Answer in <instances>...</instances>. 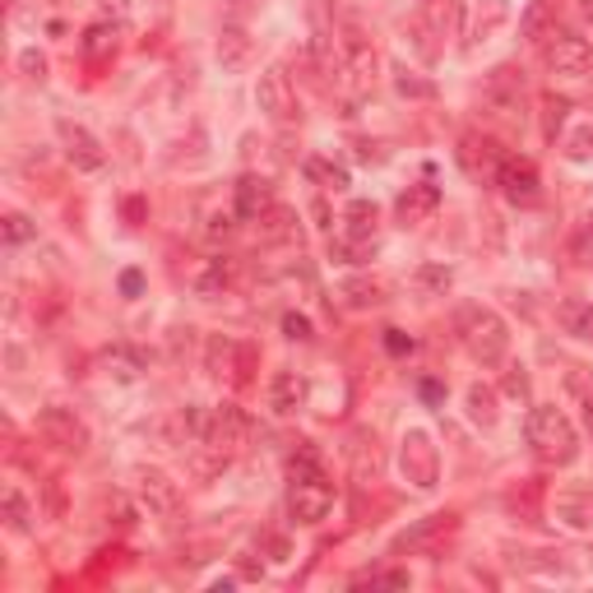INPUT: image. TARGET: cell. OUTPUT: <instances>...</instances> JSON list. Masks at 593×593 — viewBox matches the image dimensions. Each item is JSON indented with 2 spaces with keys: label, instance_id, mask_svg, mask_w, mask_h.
Wrapping results in <instances>:
<instances>
[{
  "label": "cell",
  "instance_id": "7",
  "mask_svg": "<svg viewBox=\"0 0 593 593\" xmlns=\"http://www.w3.org/2000/svg\"><path fill=\"white\" fill-rule=\"evenodd\" d=\"M200 441L209 450H219V454H236L251 441V418L236 404H213L209 418H205V437Z\"/></svg>",
  "mask_w": 593,
  "mask_h": 593
},
{
  "label": "cell",
  "instance_id": "24",
  "mask_svg": "<svg viewBox=\"0 0 593 593\" xmlns=\"http://www.w3.org/2000/svg\"><path fill=\"white\" fill-rule=\"evenodd\" d=\"M375 228H381V209L371 200H352L344 209V236H358V242H375Z\"/></svg>",
  "mask_w": 593,
  "mask_h": 593
},
{
  "label": "cell",
  "instance_id": "23",
  "mask_svg": "<svg viewBox=\"0 0 593 593\" xmlns=\"http://www.w3.org/2000/svg\"><path fill=\"white\" fill-rule=\"evenodd\" d=\"M302 172H306V182H311V186H321V190H348V186H352L348 167H344V163H334V158H306Z\"/></svg>",
  "mask_w": 593,
  "mask_h": 593
},
{
  "label": "cell",
  "instance_id": "34",
  "mask_svg": "<svg viewBox=\"0 0 593 593\" xmlns=\"http://www.w3.org/2000/svg\"><path fill=\"white\" fill-rule=\"evenodd\" d=\"M371 255H375V242H358V236H339L329 246V260H339V265H367Z\"/></svg>",
  "mask_w": 593,
  "mask_h": 593
},
{
  "label": "cell",
  "instance_id": "5",
  "mask_svg": "<svg viewBox=\"0 0 593 593\" xmlns=\"http://www.w3.org/2000/svg\"><path fill=\"white\" fill-rule=\"evenodd\" d=\"M255 107H260L274 126H292L296 116H302V103H296L292 79L279 66L260 70V79H255Z\"/></svg>",
  "mask_w": 593,
  "mask_h": 593
},
{
  "label": "cell",
  "instance_id": "38",
  "mask_svg": "<svg viewBox=\"0 0 593 593\" xmlns=\"http://www.w3.org/2000/svg\"><path fill=\"white\" fill-rule=\"evenodd\" d=\"M566 112H570L566 97H543V135H547V140H557V130H561V121H566Z\"/></svg>",
  "mask_w": 593,
  "mask_h": 593
},
{
  "label": "cell",
  "instance_id": "45",
  "mask_svg": "<svg viewBox=\"0 0 593 593\" xmlns=\"http://www.w3.org/2000/svg\"><path fill=\"white\" fill-rule=\"evenodd\" d=\"M418 399H422L427 408H441V404H445V385L437 381V375H422V381H418Z\"/></svg>",
  "mask_w": 593,
  "mask_h": 593
},
{
  "label": "cell",
  "instance_id": "46",
  "mask_svg": "<svg viewBox=\"0 0 593 593\" xmlns=\"http://www.w3.org/2000/svg\"><path fill=\"white\" fill-rule=\"evenodd\" d=\"M412 348H418V339H412V334L385 329V352H389V358H404V352H412Z\"/></svg>",
  "mask_w": 593,
  "mask_h": 593
},
{
  "label": "cell",
  "instance_id": "28",
  "mask_svg": "<svg viewBox=\"0 0 593 593\" xmlns=\"http://www.w3.org/2000/svg\"><path fill=\"white\" fill-rule=\"evenodd\" d=\"M468 418L478 422V427H497L501 422V399H497V389L491 385H468Z\"/></svg>",
  "mask_w": 593,
  "mask_h": 593
},
{
  "label": "cell",
  "instance_id": "32",
  "mask_svg": "<svg viewBox=\"0 0 593 593\" xmlns=\"http://www.w3.org/2000/svg\"><path fill=\"white\" fill-rule=\"evenodd\" d=\"M339 296H344V306L367 311V306H381L385 302V288L375 283V279H348V283H339Z\"/></svg>",
  "mask_w": 593,
  "mask_h": 593
},
{
  "label": "cell",
  "instance_id": "22",
  "mask_svg": "<svg viewBox=\"0 0 593 593\" xmlns=\"http://www.w3.org/2000/svg\"><path fill=\"white\" fill-rule=\"evenodd\" d=\"M454 528V515H427L422 524H412V528H404L399 538H394V551H418V547H427L431 538H441V533H450Z\"/></svg>",
  "mask_w": 593,
  "mask_h": 593
},
{
  "label": "cell",
  "instance_id": "31",
  "mask_svg": "<svg viewBox=\"0 0 593 593\" xmlns=\"http://www.w3.org/2000/svg\"><path fill=\"white\" fill-rule=\"evenodd\" d=\"M103 367H107V375H116V381H140L144 358H140L135 348L116 344V348H107V352H103Z\"/></svg>",
  "mask_w": 593,
  "mask_h": 593
},
{
  "label": "cell",
  "instance_id": "25",
  "mask_svg": "<svg viewBox=\"0 0 593 593\" xmlns=\"http://www.w3.org/2000/svg\"><path fill=\"white\" fill-rule=\"evenodd\" d=\"M0 520H5L10 533H33L37 510L28 505V497L19 487H5V497H0Z\"/></svg>",
  "mask_w": 593,
  "mask_h": 593
},
{
  "label": "cell",
  "instance_id": "26",
  "mask_svg": "<svg viewBox=\"0 0 593 593\" xmlns=\"http://www.w3.org/2000/svg\"><path fill=\"white\" fill-rule=\"evenodd\" d=\"M232 279H236V265L228 260V255H219V260H209L200 274H195V292L200 296H223L232 288Z\"/></svg>",
  "mask_w": 593,
  "mask_h": 593
},
{
  "label": "cell",
  "instance_id": "20",
  "mask_svg": "<svg viewBox=\"0 0 593 593\" xmlns=\"http://www.w3.org/2000/svg\"><path fill=\"white\" fill-rule=\"evenodd\" d=\"M501 158H505V153H497V144H491V140H478V135H464V140H460V163H464L473 176H491V182H497Z\"/></svg>",
  "mask_w": 593,
  "mask_h": 593
},
{
  "label": "cell",
  "instance_id": "37",
  "mask_svg": "<svg viewBox=\"0 0 593 593\" xmlns=\"http://www.w3.org/2000/svg\"><path fill=\"white\" fill-rule=\"evenodd\" d=\"M0 236H5V246H24L37 236V228L24 219V213H5V228H0Z\"/></svg>",
  "mask_w": 593,
  "mask_h": 593
},
{
  "label": "cell",
  "instance_id": "41",
  "mask_svg": "<svg viewBox=\"0 0 593 593\" xmlns=\"http://www.w3.org/2000/svg\"><path fill=\"white\" fill-rule=\"evenodd\" d=\"M394 89H399L404 97H431V93H437V84H427V79L408 74V70H394Z\"/></svg>",
  "mask_w": 593,
  "mask_h": 593
},
{
  "label": "cell",
  "instance_id": "17",
  "mask_svg": "<svg viewBox=\"0 0 593 593\" xmlns=\"http://www.w3.org/2000/svg\"><path fill=\"white\" fill-rule=\"evenodd\" d=\"M311 399V381L306 375H296V371H279L269 381V408L279 412V418H292V412H302Z\"/></svg>",
  "mask_w": 593,
  "mask_h": 593
},
{
  "label": "cell",
  "instance_id": "13",
  "mask_svg": "<svg viewBox=\"0 0 593 593\" xmlns=\"http://www.w3.org/2000/svg\"><path fill=\"white\" fill-rule=\"evenodd\" d=\"M232 209H236V219H246V223H260L265 213H274V190L265 176H242V182L232 186Z\"/></svg>",
  "mask_w": 593,
  "mask_h": 593
},
{
  "label": "cell",
  "instance_id": "15",
  "mask_svg": "<svg viewBox=\"0 0 593 593\" xmlns=\"http://www.w3.org/2000/svg\"><path fill=\"white\" fill-rule=\"evenodd\" d=\"M246 358L251 352L236 344V339H228V334H213L209 339V348H205V367H209V375H232V381H246Z\"/></svg>",
  "mask_w": 593,
  "mask_h": 593
},
{
  "label": "cell",
  "instance_id": "39",
  "mask_svg": "<svg viewBox=\"0 0 593 593\" xmlns=\"http://www.w3.org/2000/svg\"><path fill=\"white\" fill-rule=\"evenodd\" d=\"M352 584H371V589H408V570H367Z\"/></svg>",
  "mask_w": 593,
  "mask_h": 593
},
{
  "label": "cell",
  "instance_id": "36",
  "mask_svg": "<svg viewBox=\"0 0 593 593\" xmlns=\"http://www.w3.org/2000/svg\"><path fill=\"white\" fill-rule=\"evenodd\" d=\"M450 283H454V269H450V265H422V269H418V288H422V292L445 296Z\"/></svg>",
  "mask_w": 593,
  "mask_h": 593
},
{
  "label": "cell",
  "instance_id": "27",
  "mask_svg": "<svg viewBox=\"0 0 593 593\" xmlns=\"http://www.w3.org/2000/svg\"><path fill=\"white\" fill-rule=\"evenodd\" d=\"M505 19H510V0H482V5L473 10V28H468V37H473V43H487V37L505 24Z\"/></svg>",
  "mask_w": 593,
  "mask_h": 593
},
{
  "label": "cell",
  "instance_id": "19",
  "mask_svg": "<svg viewBox=\"0 0 593 593\" xmlns=\"http://www.w3.org/2000/svg\"><path fill=\"white\" fill-rule=\"evenodd\" d=\"M551 515H557L570 533H593V491H584V487L557 491V501H551Z\"/></svg>",
  "mask_w": 593,
  "mask_h": 593
},
{
  "label": "cell",
  "instance_id": "6",
  "mask_svg": "<svg viewBox=\"0 0 593 593\" xmlns=\"http://www.w3.org/2000/svg\"><path fill=\"white\" fill-rule=\"evenodd\" d=\"M37 437H43L51 450L61 454H84L89 450V427L79 418L74 408H61V404H47L37 412Z\"/></svg>",
  "mask_w": 593,
  "mask_h": 593
},
{
  "label": "cell",
  "instance_id": "43",
  "mask_svg": "<svg viewBox=\"0 0 593 593\" xmlns=\"http://www.w3.org/2000/svg\"><path fill=\"white\" fill-rule=\"evenodd\" d=\"M205 232H209V242H232L236 236V209L232 213H213Z\"/></svg>",
  "mask_w": 593,
  "mask_h": 593
},
{
  "label": "cell",
  "instance_id": "35",
  "mask_svg": "<svg viewBox=\"0 0 593 593\" xmlns=\"http://www.w3.org/2000/svg\"><path fill=\"white\" fill-rule=\"evenodd\" d=\"M296 478H325V464H321V454H315L311 445L288 454V482H296Z\"/></svg>",
  "mask_w": 593,
  "mask_h": 593
},
{
  "label": "cell",
  "instance_id": "1",
  "mask_svg": "<svg viewBox=\"0 0 593 593\" xmlns=\"http://www.w3.org/2000/svg\"><path fill=\"white\" fill-rule=\"evenodd\" d=\"M454 334H460L464 352L478 367H501L505 352H510V325L482 302H464L460 311H454Z\"/></svg>",
  "mask_w": 593,
  "mask_h": 593
},
{
  "label": "cell",
  "instance_id": "3",
  "mask_svg": "<svg viewBox=\"0 0 593 593\" xmlns=\"http://www.w3.org/2000/svg\"><path fill=\"white\" fill-rule=\"evenodd\" d=\"M399 473H404V482H412L418 491H431V487L441 482V450H437V441H431V431H422V427L404 431V441H399Z\"/></svg>",
  "mask_w": 593,
  "mask_h": 593
},
{
  "label": "cell",
  "instance_id": "50",
  "mask_svg": "<svg viewBox=\"0 0 593 593\" xmlns=\"http://www.w3.org/2000/svg\"><path fill=\"white\" fill-rule=\"evenodd\" d=\"M422 5H437V0H422Z\"/></svg>",
  "mask_w": 593,
  "mask_h": 593
},
{
  "label": "cell",
  "instance_id": "21",
  "mask_svg": "<svg viewBox=\"0 0 593 593\" xmlns=\"http://www.w3.org/2000/svg\"><path fill=\"white\" fill-rule=\"evenodd\" d=\"M487 97L491 103H501V107H520V97H524V74L515 66H497L487 74Z\"/></svg>",
  "mask_w": 593,
  "mask_h": 593
},
{
  "label": "cell",
  "instance_id": "8",
  "mask_svg": "<svg viewBox=\"0 0 593 593\" xmlns=\"http://www.w3.org/2000/svg\"><path fill=\"white\" fill-rule=\"evenodd\" d=\"M329 510H334V482H329V473H325V478H296V482H288V515L296 524H321V520H329Z\"/></svg>",
  "mask_w": 593,
  "mask_h": 593
},
{
  "label": "cell",
  "instance_id": "18",
  "mask_svg": "<svg viewBox=\"0 0 593 593\" xmlns=\"http://www.w3.org/2000/svg\"><path fill=\"white\" fill-rule=\"evenodd\" d=\"M213 56H219V66L228 70V74H236V70H246L251 66V56H255V43H251V33L236 24H223L219 28V43H213Z\"/></svg>",
  "mask_w": 593,
  "mask_h": 593
},
{
  "label": "cell",
  "instance_id": "9",
  "mask_svg": "<svg viewBox=\"0 0 593 593\" xmlns=\"http://www.w3.org/2000/svg\"><path fill=\"white\" fill-rule=\"evenodd\" d=\"M56 140H61L66 158L79 172H103L107 167V149H103V140H97L89 126L70 121V116H56Z\"/></svg>",
  "mask_w": 593,
  "mask_h": 593
},
{
  "label": "cell",
  "instance_id": "11",
  "mask_svg": "<svg viewBox=\"0 0 593 593\" xmlns=\"http://www.w3.org/2000/svg\"><path fill=\"white\" fill-rule=\"evenodd\" d=\"M497 186L510 205H538V195H543V176L538 167L528 163V158H501V167H497Z\"/></svg>",
  "mask_w": 593,
  "mask_h": 593
},
{
  "label": "cell",
  "instance_id": "29",
  "mask_svg": "<svg viewBox=\"0 0 593 593\" xmlns=\"http://www.w3.org/2000/svg\"><path fill=\"white\" fill-rule=\"evenodd\" d=\"M566 389H570V399L580 404L584 431L593 437V371H584V367H570V371H566Z\"/></svg>",
  "mask_w": 593,
  "mask_h": 593
},
{
  "label": "cell",
  "instance_id": "10",
  "mask_svg": "<svg viewBox=\"0 0 593 593\" xmlns=\"http://www.w3.org/2000/svg\"><path fill=\"white\" fill-rule=\"evenodd\" d=\"M130 491H135V501H140L149 515H172L176 501H182V487H176L163 468H130Z\"/></svg>",
  "mask_w": 593,
  "mask_h": 593
},
{
  "label": "cell",
  "instance_id": "48",
  "mask_svg": "<svg viewBox=\"0 0 593 593\" xmlns=\"http://www.w3.org/2000/svg\"><path fill=\"white\" fill-rule=\"evenodd\" d=\"M505 394H515V399H524V394H528V375H524V367H510V375H505Z\"/></svg>",
  "mask_w": 593,
  "mask_h": 593
},
{
  "label": "cell",
  "instance_id": "44",
  "mask_svg": "<svg viewBox=\"0 0 593 593\" xmlns=\"http://www.w3.org/2000/svg\"><path fill=\"white\" fill-rule=\"evenodd\" d=\"M19 70H24L28 79H47V56L33 51V47H24V51H19Z\"/></svg>",
  "mask_w": 593,
  "mask_h": 593
},
{
  "label": "cell",
  "instance_id": "42",
  "mask_svg": "<svg viewBox=\"0 0 593 593\" xmlns=\"http://www.w3.org/2000/svg\"><path fill=\"white\" fill-rule=\"evenodd\" d=\"M566 153L575 158V163H593V126H580L575 135L566 140Z\"/></svg>",
  "mask_w": 593,
  "mask_h": 593
},
{
  "label": "cell",
  "instance_id": "49",
  "mask_svg": "<svg viewBox=\"0 0 593 593\" xmlns=\"http://www.w3.org/2000/svg\"><path fill=\"white\" fill-rule=\"evenodd\" d=\"M575 10H580L584 24H593V0H575Z\"/></svg>",
  "mask_w": 593,
  "mask_h": 593
},
{
  "label": "cell",
  "instance_id": "14",
  "mask_svg": "<svg viewBox=\"0 0 593 593\" xmlns=\"http://www.w3.org/2000/svg\"><path fill=\"white\" fill-rule=\"evenodd\" d=\"M116 51H121V24H112V19H97V24H89L84 37H79V56H84L89 66H112Z\"/></svg>",
  "mask_w": 593,
  "mask_h": 593
},
{
  "label": "cell",
  "instance_id": "40",
  "mask_svg": "<svg viewBox=\"0 0 593 593\" xmlns=\"http://www.w3.org/2000/svg\"><path fill=\"white\" fill-rule=\"evenodd\" d=\"M283 334H288V339H296V344H311V339H315L311 315H302V311H288V315H283Z\"/></svg>",
  "mask_w": 593,
  "mask_h": 593
},
{
  "label": "cell",
  "instance_id": "47",
  "mask_svg": "<svg viewBox=\"0 0 593 593\" xmlns=\"http://www.w3.org/2000/svg\"><path fill=\"white\" fill-rule=\"evenodd\" d=\"M116 288H121V296H140V292H144V274H140V269H121Z\"/></svg>",
  "mask_w": 593,
  "mask_h": 593
},
{
  "label": "cell",
  "instance_id": "12",
  "mask_svg": "<svg viewBox=\"0 0 593 593\" xmlns=\"http://www.w3.org/2000/svg\"><path fill=\"white\" fill-rule=\"evenodd\" d=\"M375 70H381V61H375V47L367 43L362 33L348 28V37H344V74L352 79V89L367 93L375 84Z\"/></svg>",
  "mask_w": 593,
  "mask_h": 593
},
{
  "label": "cell",
  "instance_id": "4",
  "mask_svg": "<svg viewBox=\"0 0 593 593\" xmlns=\"http://www.w3.org/2000/svg\"><path fill=\"white\" fill-rule=\"evenodd\" d=\"M543 61H547L551 74H561V79H589L593 74V47H589V37H580V33L551 28L543 37Z\"/></svg>",
  "mask_w": 593,
  "mask_h": 593
},
{
  "label": "cell",
  "instance_id": "33",
  "mask_svg": "<svg viewBox=\"0 0 593 593\" xmlns=\"http://www.w3.org/2000/svg\"><path fill=\"white\" fill-rule=\"evenodd\" d=\"M557 321L566 334H575V339H593V302H561Z\"/></svg>",
  "mask_w": 593,
  "mask_h": 593
},
{
  "label": "cell",
  "instance_id": "30",
  "mask_svg": "<svg viewBox=\"0 0 593 593\" xmlns=\"http://www.w3.org/2000/svg\"><path fill=\"white\" fill-rule=\"evenodd\" d=\"M551 28H557L551 0H528V10H524V19H520V37H528V43H543Z\"/></svg>",
  "mask_w": 593,
  "mask_h": 593
},
{
  "label": "cell",
  "instance_id": "2",
  "mask_svg": "<svg viewBox=\"0 0 593 593\" xmlns=\"http://www.w3.org/2000/svg\"><path fill=\"white\" fill-rule=\"evenodd\" d=\"M524 437H528L533 454H538L543 464L570 468V464L580 460V431H575V422H570L557 404H538V408H533Z\"/></svg>",
  "mask_w": 593,
  "mask_h": 593
},
{
  "label": "cell",
  "instance_id": "16",
  "mask_svg": "<svg viewBox=\"0 0 593 593\" xmlns=\"http://www.w3.org/2000/svg\"><path fill=\"white\" fill-rule=\"evenodd\" d=\"M437 209H441V190L431 186V182H418V186H408L399 200H394V219H399L404 228H418V223H427Z\"/></svg>",
  "mask_w": 593,
  "mask_h": 593
}]
</instances>
